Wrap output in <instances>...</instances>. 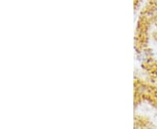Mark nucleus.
I'll use <instances>...</instances> for the list:
<instances>
[]
</instances>
